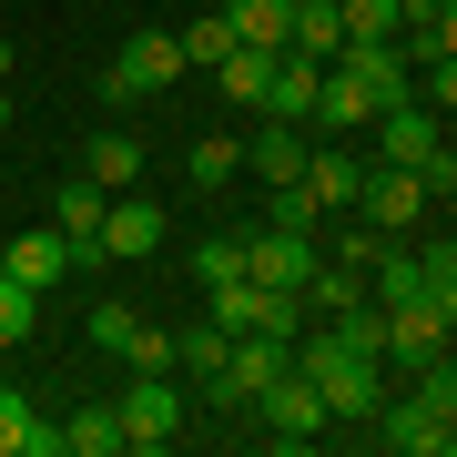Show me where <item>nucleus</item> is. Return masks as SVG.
Returning a JSON list of instances; mask_svg holds the SVG:
<instances>
[{
	"label": "nucleus",
	"instance_id": "1",
	"mask_svg": "<svg viewBox=\"0 0 457 457\" xmlns=\"http://www.w3.org/2000/svg\"><path fill=\"white\" fill-rule=\"evenodd\" d=\"M295 376L326 396V427H366L376 407H386V356L356 345L336 315H305V326H295Z\"/></svg>",
	"mask_w": 457,
	"mask_h": 457
},
{
	"label": "nucleus",
	"instance_id": "2",
	"mask_svg": "<svg viewBox=\"0 0 457 457\" xmlns=\"http://www.w3.org/2000/svg\"><path fill=\"white\" fill-rule=\"evenodd\" d=\"M386 102H407V51L396 41H345L336 62H326V82H315V132H356V122H376Z\"/></svg>",
	"mask_w": 457,
	"mask_h": 457
},
{
	"label": "nucleus",
	"instance_id": "3",
	"mask_svg": "<svg viewBox=\"0 0 457 457\" xmlns=\"http://www.w3.org/2000/svg\"><path fill=\"white\" fill-rule=\"evenodd\" d=\"M285 356H295V336H264V326L234 336V345H224V376L204 386V407H254V396L285 376Z\"/></svg>",
	"mask_w": 457,
	"mask_h": 457
},
{
	"label": "nucleus",
	"instance_id": "4",
	"mask_svg": "<svg viewBox=\"0 0 457 457\" xmlns=\"http://www.w3.org/2000/svg\"><path fill=\"white\" fill-rule=\"evenodd\" d=\"M112 427H122V447H173L183 437V376H132Z\"/></svg>",
	"mask_w": 457,
	"mask_h": 457
},
{
	"label": "nucleus",
	"instance_id": "5",
	"mask_svg": "<svg viewBox=\"0 0 457 457\" xmlns=\"http://www.w3.org/2000/svg\"><path fill=\"white\" fill-rule=\"evenodd\" d=\"M173 82H183V51H173V31H132V41L112 51V71H102V92H112V102L173 92Z\"/></svg>",
	"mask_w": 457,
	"mask_h": 457
},
{
	"label": "nucleus",
	"instance_id": "6",
	"mask_svg": "<svg viewBox=\"0 0 457 457\" xmlns=\"http://www.w3.org/2000/svg\"><path fill=\"white\" fill-rule=\"evenodd\" d=\"M102 204H112V194H102L92 173L82 183H51V234L71 245V275H82V264H112V254H102Z\"/></svg>",
	"mask_w": 457,
	"mask_h": 457
},
{
	"label": "nucleus",
	"instance_id": "7",
	"mask_svg": "<svg viewBox=\"0 0 457 457\" xmlns=\"http://www.w3.org/2000/svg\"><path fill=\"white\" fill-rule=\"evenodd\" d=\"M163 234H173V213L153 204V194H112V204H102V254H112V264L163 254Z\"/></svg>",
	"mask_w": 457,
	"mask_h": 457
},
{
	"label": "nucleus",
	"instance_id": "8",
	"mask_svg": "<svg viewBox=\"0 0 457 457\" xmlns=\"http://www.w3.org/2000/svg\"><path fill=\"white\" fill-rule=\"evenodd\" d=\"M254 417L275 427V447H315V437H326V396L295 376V356H285V376H275V386L254 396Z\"/></svg>",
	"mask_w": 457,
	"mask_h": 457
},
{
	"label": "nucleus",
	"instance_id": "9",
	"mask_svg": "<svg viewBox=\"0 0 457 457\" xmlns=\"http://www.w3.org/2000/svg\"><path fill=\"white\" fill-rule=\"evenodd\" d=\"M326 264V245L315 234H285V224H264V234H245V275L254 285H285V295H305V275Z\"/></svg>",
	"mask_w": 457,
	"mask_h": 457
},
{
	"label": "nucleus",
	"instance_id": "10",
	"mask_svg": "<svg viewBox=\"0 0 457 457\" xmlns=\"http://www.w3.org/2000/svg\"><path fill=\"white\" fill-rule=\"evenodd\" d=\"M417 213H427V183H417V173H396V163H366V173H356V224L407 234Z\"/></svg>",
	"mask_w": 457,
	"mask_h": 457
},
{
	"label": "nucleus",
	"instance_id": "11",
	"mask_svg": "<svg viewBox=\"0 0 457 457\" xmlns=\"http://www.w3.org/2000/svg\"><path fill=\"white\" fill-rule=\"evenodd\" d=\"M376 315H386V336H376V356H386V366H427V356H447V315L437 305H417V295H407V305H376Z\"/></svg>",
	"mask_w": 457,
	"mask_h": 457
},
{
	"label": "nucleus",
	"instance_id": "12",
	"mask_svg": "<svg viewBox=\"0 0 457 457\" xmlns=\"http://www.w3.org/2000/svg\"><path fill=\"white\" fill-rule=\"evenodd\" d=\"M366 427H386V447H396V457H447V447H457V417H447V407H427V396H396V407H376Z\"/></svg>",
	"mask_w": 457,
	"mask_h": 457
},
{
	"label": "nucleus",
	"instance_id": "13",
	"mask_svg": "<svg viewBox=\"0 0 457 457\" xmlns=\"http://www.w3.org/2000/svg\"><path fill=\"white\" fill-rule=\"evenodd\" d=\"M315 82H326V62H305V51H275V71H264V122H305L315 112Z\"/></svg>",
	"mask_w": 457,
	"mask_h": 457
},
{
	"label": "nucleus",
	"instance_id": "14",
	"mask_svg": "<svg viewBox=\"0 0 457 457\" xmlns=\"http://www.w3.org/2000/svg\"><path fill=\"white\" fill-rule=\"evenodd\" d=\"M0 275H21L31 295H51V285L71 275V245H62L51 224H31V234H11V245H0Z\"/></svg>",
	"mask_w": 457,
	"mask_h": 457
},
{
	"label": "nucleus",
	"instance_id": "15",
	"mask_svg": "<svg viewBox=\"0 0 457 457\" xmlns=\"http://www.w3.org/2000/svg\"><path fill=\"white\" fill-rule=\"evenodd\" d=\"M356 173H366V163H356L345 143H305V173H295V183H305L326 213H356Z\"/></svg>",
	"mask_w": 457,
	"mask_h": 457
},
{
	"label": "nucleus",
	"instance_id": "16",
	"mask_svg": "<svg viewBox=\"0 0 457 457\" xmlns=\"http://www.w3.org/2000/svg\"><path fill=\"white\" fill-rule=\"evenodd\" d=\"M245 173L254 183H295V173H305V122H264L245 143Z\"/></svg>",
	"mask_w": 457,
	"mask_h": 457
},
{
	"label": "nucleus",
	"instance_id": "17",
	"mask_svg": "<svg viewBox=\"0 0 457 457\" xmlns=\"http://www.w3.org/2000/svg\"><path fill=\"white\" fill-rule=\"evenodd\" d=\"M0 457H62V427H41L21 386H0Z\"/></svg>",
	"mask_w": 457,
	"mask_h": 457
},
{
	"label": "nucleus",
	"instance_id": "18",
	"mask_svg": "<svg viewBox=\"0 0 457 457\" xmlns=\"http://www.w3.org/2000/svg\"><path fill=\"white\" fill-rule=\"evenodd\" d=\"M285 51H305V62H336V51H345V21H336V0H295V21H285Z\"/></svg>",
	"mask_w": 457,
	"mask_h": 457
},
{
	"label": "nucleus",
	"instance_id": "19",
	"mask_svg": "<svg viewBox=\"0 0 457 457\" xmlns=\"http://www.w3.org/2000/svg\"><path fill=\"white\" fill-rule=\"evenodd\" d=\"M285 21H295V0H224V31L245 51H285Z\"/></svg>",
	"mask_w": 457,
	"mask_h": 457
},
{
	"label": "nucleus",
	"instance_id": "20",
	"mask_svg": "<svg viewBox=\"0 0 457 457\" xmlns=\"http://www.w3.org/2000/svg\"><path fill=\"white\" fill-rule=\"evenodd\" d=\"M183 173H194V194H224V183L245 173V143H224V132H204V143L183 153Z\"/></svg>",
	"mask_w": 457,
	"mask_h": 457
},
{
	"label": "nucleus",
	"instance_id": "21",
	"mask_svg": "<svg viewBox=\"0 0 457 457\" xmlns=\"http://www.w3.org/2000/svg\"><path fill=\"white\" fill-rule=\"evenodd\" d=\"M102 194H122V183H143V143H132V132H102L92 143V163H82Z\"/></svg>",
	"mask_w": 457,
	"mask_h": 457
},
{
	"label": "nucleus",
	"instance_id": "22",
	"mask_svg": "<svg viewBox=\"0 0 457 457\" xmlns=\"http://www.w3.org/2000/svg\"><path fill=\"white\" fill-rule=\"evenodd\" d=\"M112 447H122L112 407H82V417H62V457H112Z\"/></svg>",
	"mask_w": 457,
	"mask_h": 457
},
{
	"label": "nucleus",
	"instance_id": "23",
	"mask_svg": "<svg viewBox=\"0 0 457 457\" xmlns=\"http://www.w3.org/2000/svg\"><path fill=\"white\" fill-rule=\"evenodd\" d=\"M417 305H437L447 326H457V245H437V254H417Z\"/></svg>",
	"mask_w": 457,
	"mask_h": 457
},
{
	"label": "nucleus",
	"instance_id": "24",
	"mask_svg": "<svg viewBox=\"0 0 457 457\" xmlns=\"http://www.w3.org/2000/svg\"><path fill=\"white\" fill-rule=\"evenodd\" d=\"M264 224H285V234H315V224H326V204H315L305 183H264Z\"/></svg>",
	"mask_w": 457,
	"mask_h": 457
},
{
	"label": "nucleus",
	"instance_id": "25",
	"mask_svg": "<svg viewBox=\"0 0 457 457\" xmlns=\"http://www.w3.org/2000/svg\"><path fill=\"white\" fill-rule=\"evenodd\" d=\"M173 51H183V71H213V62H224V51H234L224 11H213V21H183V31H173Z\"/></svg>",
	"mask_w": 457,
	"mask_h": 457
},
{
	"label": "nucleus",
	"instance_id": "26",
	"mask_svg": "<svg viewBox=\"0 0 457 457\" xmlns=\"http://www.w3.org/2000/svg\"><path fill=\"white\" fill-rule=\"evenodd\" d=\"M213 71H224V102H264V71H275V51H245V41H234Z\"/></svg>",
	"mask_w": 457,
	"mask_h": 457
},
{
	"label": "nucleus",
	"instance_id": "27",
	"mask_svg": "<svg viewBox=\"0 0 457 457\" xmlns=\"http://www.w3.org/2000/svg\"><path fill=\"white\" fill-rule=\"evenodd\" d=\"M326 254H336V264H356V275H366V264H386V254H396V234H376V224H356V213H345V234H336Z\"/></svg>",
	"mask_w": 457,
	"mask_h": 457
},
{
	"label": "nucleus",
	"instance_id": "28",
	"mask_svg": "<svg viewBox=\"0 0 457 457\" xmlns=\"http://www.w3.org/2000/svg\"><path fill=\"white\" fill-rule=\"evenodd\" d=\"M31 315H41V295L21 275H0V345H31Z\"/></svg>",
	"mask_w": 457,
	"mask_h": 457
},
{
	"label": "nucleus",
	"instance_id": "29",
	"mask_svg": "<svg viewBox=\"0 0 457 457\" xmlns=\"http://www.w3.org/2000/svg\"><path fill=\"white\" fill-rule=\"evenodd\" d=\"M345 41H396V0H336Z\"/></svg>",
	"mask_w": 457,
	"mask_h": 457
},
{
	"label": "nucleus",
	"instance_id": "30",
	"mask_svg": "<svg viewBox=\"0 0 457 457\" xmlns=\"http://www.w3.org/2000/svg\"><path fill=\"white\" fill-rule=\"evenodd\" d=\"M132 326H143V315H132V305H122V295H102V305H92V326H82V336L102 345V356H122V345H132Z\"/></svg>",
	"mask_w": 457,
	"mask_h": 457
},
{
	"label": "nucleus",
	"instance_id": "31",
	"mask_svg": "<svg viewBox=\"0 0 457 457\" xmlns=\"http://www.w3.org/2000/svg\"><path fill=\"white\" fill-rule=\"evenodd\" d=\"M122 366H132V376H173V326H132Z\"/></svg>",
	"mask_w": 457,
	"mask_h": 457
},
{
	"label": "nucleus",
	"instance_id": "32",
	"mask_svg": "<svg viewBox=\"0 0 457 457\" xmlns=\"http://www.w3.org/2000/svg\"><path fill=\"white\" fill-rule=\"evenodd\" d=\"M245 275V245H194V285L213 295V285H234Z\"/></svg>",
	"mask_w": 457,
	"mask_h": 457
},
{
	"label": "nucleus",
	"instance_id": "33",
	"mask_svg": "<svg viewBox=\"0 0 457 457\" xmlns=\"http://www.w3.org/2000/svg\"><path fill=\"white\" fill-rule=\"evenodd\" d=\"M0 82H11V41H0Z\"/></svg>",
	"mask_w": 457,
	"mask_h": 457
},
{
	"label": "nucleus",
	"instance_id": "34",
	"mask_svg": "<svg viewBox=\"0 0 457 457\" xmlns=\"http://www.w3.org/2000/svg\"><path fill=\"white\" fill-rule=\"evenodd\" d=\"M0 122H11V92H0Z\"/></svg>",
	"mask_w": 457,
	"mask_h": 457
}]
</instances>
